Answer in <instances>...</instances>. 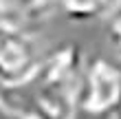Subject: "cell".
I'll list each match as a JSON object with an SVG mask.
<instances>
[{"label":"cell","mask_w":121,"mask_h":119,"mask_svg":"<svg viewBox=\"0 0 121 119\" xmlns=\"http://www.w3.org/2000/svg\"><path fill=\"white\" fill-rule=\"evenodd\" d=\"M106 38L115 53L121 57V2L108 13V22H106Z\"/></svg>","instance_id":"cell-7"},{"label":"cell","mask_w":121,"mask_h":119,"mask_svg":"<svg viewBox=\"0 0 121 119\" xmlns=\"http://www.w3.org/2000/svg\"><path fill=\"white\" fill-rule=\"evenodd\" d=\"M121 0H55L57 9L73 22L99 20L115 9Z\"/></svg>","instance_id":"cell-6"},{"label":"cell","mask_w":121,"mask_h":119,"mask_svg":"<svg viewBox=\"0 0 121 119\" xmlns=\"http://www.w3.org/2000/svg\"><path fill=\"white\" fill-rule=\"evenodd\" d=\"M82 68H84V57H82L79 46L64 42L57 48H53L48 55L40 57L38 68L33 71L31 77L44 86L75 95L79 77H82Z\"/></svg>","instance_id":"cell-4"},{"label":"cell","mask_w":121,"mask_h":119,"mask_svg":"<svg viewBox=\"0 0 121 119\" xmlns=\"http://www.w3.org/2000/svg\"><path fill=\"white\" fill-rule=\"evenodd\" d=\"M38 46L29 33L0 24V84L13 88L26 82L38 68Z\"/></svg>","instance_id":"cell-3"},{"label":"cell","mask_w":121,"mask_h":119,"mask_svg":"<svg viewBox=\"0 0 121 119\" xmlns=\"http://www.w3.org/2000/svg\"><path fill=\"white\" fill-rule=\"evenodd\" d=\"M75 113L99 119L121 113V68L106 57L84 62L75 90Z\"/></svg>","instance_id":"cell-1"},{"label":"cell","mask_w":121,"mask_h":119,"mask_svg":"<svg viewBox=\"0 0 121 119\" xmlns=\"http://www.w3.org/2000/svg\"><path fill=\"white\" fill-rule=\"evenodd\" d=\"M9 106H7V104H4V99H2V97H0V119H7V115H9Z\"/></svg>","instance_id":"cell-8"},{"label":"cell","mask_w":121,"mask_h":119,"mask_svg":"<svg viewBox=\"0 0 121 119\" xmlns=\"http://www.w3.org/2000/svg\"><path fill=\"white\" fill-rule=\"evenodd\" d=\"M4 104L26 119H73L75 117V95L66 90H57L35 82L29 77L26 82L13 88H4Z\"/></svg>","instance_id":"cell-2"},{"label":"cell","mask_w":121,"mask_h":119,"mask_svg":"<svg viewBox=\"0 0 121 119\" xmlns=\"http://www.w3.org/2000/svg\"><path fill=\"white\" fill-rule=\"evenodd\" d=\"M57 11L55 0H0V24L29 33Z\"/></svg>","instance_id":"cell-5"}]
</instances>
